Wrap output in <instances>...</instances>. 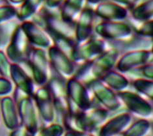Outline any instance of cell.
<instances>
[{"instance_id":"6da1fadb","label":"cell","mask_w":153,"mask_h":136,"mask_svg":"<svg viewBox=\"0 0 153 136\" xmlns=\"http://www.w3.org/2000/svg\"><path fill=\"white\" fill-rule=\"evenodd\" d=\"M48 33L53 45L56 46L71 57L72 50L77 45L75 38V24L63 21L59 9H51L42 5L31 18Z\"/></svg>"},{"instance_id":"7a4b0ae2","label":"cell","mask_w":153,"mask_h":136,"mask_svg":"<svg viewBox=\"0 0 153 136\" xmlns=\"http://www.w3.org/2000/svg\"><path fill=\"white\" fill-rule=\"evenodd\" d=\"M108 111L104 108H91L85 111L70 112L63 124L67 130H78L91 133L106 120Z\"/></svg>"},{"instance_id":"3957f363","label":"cell","mask_w":153,"mask_h":136,"mask_svg":"<svg viewBox=\"0 0 153 136\" xmlns=\"http://www.w3.org/2000/svg\"><path fill=\"white\" fill-rule=\"evenodd\" d=\"M13 99L17 106L20 125L34 135L39 130V117L33 97L15 88Z\"/></svg>"},{"instance_id":"277c9868","label":"cell","mask_w":153,"mask_h":136,"mask_svg":"<svg viewBox=\"0 0 153 136\" xmlns=\"http://www.w3.org/2000/svg\"><path fill=\"white\" fill-rule=\"evenodd\" d=\"M67 80L51 69L50 79L46 84L53 99L55 115H58L62 123L65 117L70 113V104L67 91Z\"/></svg>"},{"instance_id":"5b68a950","label":"cell","mask_w":153,"mask_h":136,"mask_svg":"<svg viewBox=\"0 0 153 136\" xmlns=\"http://www.w3.org/2000/svg\"><path fill=\"white\" fill-rule=\"evenodd\" d=\"M33 46L19 24L14 29L6 47L5 54L12 63L26 64Z\"/></svg>"},{"instance_id":"8992f818","label":"cell","mask_w":153,"mask_h":136,"mask_svg":"<svg viewBox=\"0 0 153 136\" xmlns=\"http://www.w3.org/2000/svg\"><path fill=\"white\" fill-rule=\"evenodd\" d=\"M70 112L85 111L93 107V99L85 84L74 77L67 80Z\"/></svg>"},{"instance_id":"52a82bcc","label":"cell","mask_w":153,"mask_h":136,"mask_svg":"<svg viewBox=\"0 0 153 136\" xmlns=\"http://www.w3.org/2000/svg\"><path fill=\"white\" fill-rule=\"evenodd\" d=\"M26 64L30 67L35 84L39 87L46 85L50 77L51 68L46 50L33 47Z\"/></svg>"},{"instance_id":"ba28073f","label":"cell","mask_w":153,"mask_h":136,"mask_svg":"<svg viewBox=\"0 0 153 136\" xmlns=\"http://www.w3.org/2000/svg\"><path fill=\"white\" fill-rule=\"evenodd\" d=\"M94 35L105 42L115 41L128 37L134 31L128 20L102 21L95 24Z\"/></svg>"},{"instance_id":"9c48e42d","label":"cell","mask_w":153,"mask_h":136,"mask_svg":"<svg viewBox=\"0 0 153 136\" xmlns=\"http://www.w3.org/2000/svg\"><path fill=\"white\" fill-rule=\"evenodd\" d=\"M106 45L104 40L94 35L85 41L77 44L72 51L71 58L76 64L91 61L106 50Z\"/></svg>"},{"instance_id":"30bf717a","label":"cell","mask_w":153,"mask_h":136,"mask_svg":"<svg viewBox=\"0 0 153 136\" xmlns=\"http://www.w3.org/2000/svg\"><path fill=\"white\" fill-rule=\"evenodd\" d=\"M97 101L108 111H114L121 106L116 92L110 89L100 80L93 79L85 83Z\"/></svg>"},{"instance_id":"8fae6325","label":"cell","mask_w":153,"mask_h":136,"mask_svg":"<svg viewBox=\"0 0 153 136\" xmlns=\"http://www.w3.org/2000/svg\"><path fill=\"white\" fill-rule=\"evenodd\" d=\"M47 54L50 68L56 74L67 80L74 76L76 63L66 53L52 45L48 48Z\"/></svg>"},{"instance_id":"7c38bea8","label":"cell","mask_w":153,"mask_h":136,"mask_svg":"<svg viewBox=\"0 0 153 136\" xmlns=\"http://www.w3.org/2000/svg\"><path fill=\"white\" fill-rule=\"evenodd\" d=\"M152 49L127 51L120 55L115 69L126 74L149 62H152Z\"/></svg>"},{"instance_id":"4fadbf2b","label":"cell","mask_w":153,"mask_h":136,"mask_svg":"<svg viewBox=\"0 0 153 136\" xmlns=\"http://www.w3.org/2000/svg\"><path fill=\"white\" fill-rule=\"evenodd\" d=\"M120 55L117 50L110 48L92 60L90 67L91 80H100L107 72L114 69Z\"/></svg>"},{"instance_id":"5bb4252c","label":"cell","mask_w":153,"mask_h":136,"mask_svg":"<svg viewBox=\"0 0 153 136\" xmlns=\"http://www.w3.org/2000/svg\"><path fill=\"white\" fill-rule=\"evenodd\" d=\"M117 94L130 112L142 117H149L152 115V104L139 94L125 90L118 92Z\"/></svg>"},{"instance_id":"9a60e30c","label":"cell","mask_w":153,"mask_h":136,"mask_svg":"<svg viewBox=\"0 0 153 136\" xmlns=\"http://www.w3.org/2000/svg\"><path fill=\"white\" fill-rule=\"evenodd\" d=\"M96 18L91 7H83L75 22V38L77 44L85 41L94 35Z\"/></svg>"},{"instance_id":"2e32d148","label":"cell","mask_w":153,"mask_h":136,"mask_svg":"<svg viewBox=\"0 0 153 136\" xmlns=\"http://www.w3.org/2000/svg\"><path fill=\"white\" fill-rule=\"evenodd\" d=\"M33 99L43 120L46 123L53 122L56 117L55 109L52 95L47 85L39 87L35 91Z\"/></svg>"},{"instance_id":"e0dca14e","label":"cell","mask_w":153,"mask_h":136,"mask_svg":"<svg viewBox=\"0 0 153 136\" xmlns=\"http://www.w3.org/2000/svg\"><path fill=\"white\" fill-rule=\"evenodd\" d=\"M97 18L102 21H123L129 17V10L125 7L111 1H104L94 9Z\"/></svg>"},{"instance_id":"ac0fdd59","label":"cell","mask_w":153,"mask_h":136,"mask_svg":"<svg viewBox=\"0 0 153 136\" xmlns=\"http://www.w3.org/2000/svg\"><path fill=\"white\" fill-rule=\"evenodd\" d=\"M152 38L143 37L133 33L128 37L115 41L106 42V43L111 48L117 50L121 55L133 50H152Z\"/></svg>"},{"instance_id":"d6986e66","label":"cell","mask_w":153,"mask_h":136,"mask_svg":"<svg viewBox=\"0 0 153 136\" xmlns=\"http://www.w3.org/2000/svg\"><path fill=\"white\" fill-rule=\"evenodd\" d=\"M20 25L33 47L45 50L53 45L52 40L45 29L33 21L25 20Z\"/></svg>"},{"instance_id":"ffe728a7","label":"cell","mask_w":153,"mask_h":136,"mask_svg":"<svg viewBox=\"0 0 153 136\" xmlns=\"http://www.w3.org/2000/svg\"><path fill=\"white\" fill-rule=\"evenodd\" d=\"M10 80L16 88L28 96H33L35 93V83L31 76L25 71L21 65L12 63L10 67Z\"/></svg>"},{"instance_id":"44dd1931","label":"cell","mask_w":153,"mask_h":136,"mask_svg":"<svg viewBox=\"0 0 153 136\" xmlns=\"http://www.w3.org/2000/svg\"><path fill=\"white\" fill-rule=\"evenodd\" d=\"M0 110L3 123L7 128L13 130L21 126L17 106L13 98L3 97L0 102Z\"/></svg>"},{"instance_id":"7402d4cb","label":"cell","mask_w":153,"mask_h":136,"mask_svg":"<svg viewBox=\"0 0 153 136\" xmlns=\"http://www.w3.org/2000/svg\"><path fill=\"white\" fill-rule=\"evenodd\" d=\"M132 120V116L128 112L120 113L109 120L101 127L99 136H115L121 132Z\"/></svg>"},{"instance_id":"603a6c76","label":"cell","mask_w":153,"mask_h":136,"mask_svg":"<svg viewBox=\"0 0 153 136\" xmlns=\"http://www.w3.org/2000/svg\"><path fill=\"white\" fill-rule=\"evenodd\" d=\"M85 0H65L59 8L60 16L63 21L75 24L79 14L84 7Z\"/></svg>"},{"instance_id":"cb8c5ba5","label":"cell","mask_w":153,"mask_h":136,"mask_svg":"<svg viewBox=\"0 0 153 136\" xmlns=\"http://www.w3.org/2000/svg\"><path fill=\"white\" fill-rule=\"evenodd\" d=\"M100 80L116 93L126 90L130 85L128 78L115 69L107 72Z\"/></svg>"},{"instance_id":"d4e9b609","label":"cell","mask_w":153,"mask_h":136,"mask_svg":"<svg viewBox=\"0 0 153 136\" xmlns=\"http://www.w3.org/2000/svg\"><path fill=\"white\" fill-rule=\"evenodd\" d=\"M129 16L136 22H144L152 20L153 0H145L138 3L129 10Z\"/></svg>"},{"instance_id":"484cf974","label":"cell","mask_w":153,"mask_h":136,"mask_svg":"<svg viewBox=\"0 0 153 136\" xmlns=\"http://www.w3.org/2000/svg\"><path fill=\"white\" fill-rule=\"evenodd\" d=\"M45 0H25L17 9L16 18L20 22L31 19L45 4Z\"/></svg>"},{"instance_id":"4316f807","label":"cell","mask_w":153,"mask_h":136,"mask_svg":"<svg viewBox=\"0 0 153 136\" xmlns=\"http://www.w3.org/2000/svg\"><path fill=\"white\" fill-rule=\"evenodd\" d=\"M151 123L145 119L136 120L124 132L123 136H145L150 130Z\"/></svg>"},{"instance_id":"83f0119b","label":"cell","mask_w":153,"mask_h":136,"mask_svg":"<svg viewBox=\"0 0 153 136\" xmlns=\"http://www.w3.org/2000/svg\"><path fill=\"white\" fill-rule=\"evenodd\" d=\"M134 89L138 93L153 100V80L145 78H135L132 82Z\"/></svg>"},{"instance_id":"f1b7e54d","label":"cell","mask_w":153,"mask_h":136,"mask_svg":"<svg viewBox=\"0 0 153 136\" xmlns=\"http://www.w3.org/2000/svg\"><path fill=\"white\" fill-rule=\"evenodd\" d=\"M19 25L13 20L0 24V48L7 46L14 29Z\"/></svg>"},{"instance_id":"f546056e","label":"cell","mask_w":153,"mask_h":136,"mask_svg":"<svg viewBox=\"0 0 153 136\" xmlns=\"http://www.w3.org/2000/svg\"><path fill=\"white\" fill-rule=\"evenodd\" d=\"M134 22V21H133ZM134 33L146 38H153V20H151L144 22H136L138 25L130 23Z\"/></svg>"},{"instance_id":"4dcf8cb0","label":"cell","mask_w":153,"mask_h":136,"mask_svg":"<svg viewBox=\"0 0 153 136\" xmlns=\"http://www.w3.org/2000/svg\"><path fill=\"white\" fill-rule=\"evenodd\" d=\"M65 128L61 124H52L50 126L38 130L33 136H63Z\"/></svg>"},{"instance_id":"1f68e13d","label":"cell","mask_w":153,"mask_h":136,"mask_svg":"<svg viewBox=\"0 0 153 136\" xmlns=\"http://www.w3.org/2000/svg\"><path fill=\"white\" fill-rule=\"evenodd\" d=\"M17 9L10 4L0 5V24L13 20L16 16Z\"/></svg>"},{"instance_id":"d6a6232c","label":"cell","mask_w":153,"mask_h":136,"mask_svg":"<svg viewBox=\"0 0 153 136\" xmlns=\"http://www.w3.org/2000/svg\"><path fill=\"white\" fill-rule=\"evenodd\" d=\"M128 73L134 74L137 77L136 78H145L153 80V64L152 62H149Z\"/></svg>"},{"instance_id":"836d02e7","label":"cell","mask_w":153,"mask_h":136,"mask_svg":"<svg viewBox=\"0 0 153 136\" xmlns=\"http://www.w3.org/2000/svg\"><path fill=\"white\" fill-rule=\"evenodd\" d=\"M11 65L12 62L9 59L5 52L0 50V76L10 79Z\"/></svg>"},{"instance_id":"e575fe53","label":"cell","mask_w":153,"mask_h":136,"mask_svg":"<svg viewBox=\"0 0 153 136\" xmlns=\"http://www.w3.org/2000/svg\"><path fill=\"white\" fill-rule=\"evenodd\" d=\"M13 91V83L8 78L0 76V96L6 97Z\"/></svg>"},{"instance_id":"d590c367","label":"cell","mask_w":153,"mask_h":136,"mask_svg":"<svg viewBox=\"0 0 153 136\" xmlns=\"http://www.w3.org/2000/svg\"><path fill=\"white\" fill-rule=\"evenodd\" d=\"M117 4L125 7L128 10L137 4L140 0H111Z\"/></svg>"},{"instance_id":"8d00e7d4","label":"cell","mask_w":153,"mask_h":136,"mask_svg":"<svg viewBox=\"0 0 153 136\" xmlns=\"http://www.w3.org/2000/svg\"><path fill=\"white\" fill-rule=\"evenodd\" d=\"M65 0H45L44 5L51 9H59Z\"/></svg>"},{"instance_id":"74e56055","label":"cell","mask_w":153,"mask_h":136,"mask_svg":"<svg viewBox=\"0 0 153 136\" xmlns=\"http://www.w3.org/2000/svg\"><path fill=\"white\" fill-rule=\"evenodd\" d=\"M10 136H33L32 134H31L30 132H28L25 128L20 126L18 127L16 129L13 130L12 133L10 134Z\"/></svg>"},{"instance_id":"f35d334b","label":"cell","mask_w":153,"mask_h":136,"mask_svg":"<svg viewBox=\"0 0 153 136\" xmlns=\"http://www.w3.org/2000/svg\"><path fill=\"white\" fill-rule=\"evenodd\" d=\"M64 136H94L90 132L78 130H67Z\"/></svg>"},{"instance_id":"ab89813d","label":"cell","mask_w":153,"mask_h":136,"mask_svg":"<svg viewBox=\"0 0 153 136\" xmlns=\"http://www.w3.org/2000/svg\"><path fill=\"white\" fill-rule=\"evenodd\" d=\"M25 0H8V2L10 5H20Z\"/></svg>"},{"instance_id":"60d3db41","label":"cell","mask_w":153,"mask_h":136,"mask_svg":"<svg viewBox=\"0 0 153 136\" xmlns=\"http://www.w3.org/2000/svg\"><path fill=\"white\" fill-rule=\"evenodd\" d=\"M87 3H88L89 5H98V3H100L102 0H85Z\"/></svg>"},{"instance_id":"b9f144b4","label":"cell","mask_w":153,"mask_h":136,"mask_svg":"<svg viewBox=\"0 0 153 136\" xmlns=\"http://www.w3.org/2000/svg\"><path fill=\"white\" fill-rule=\"evenodd\" d=\"M7 2H8V0H0V5L7 4Z\"/></svg>"}]
</instances>
